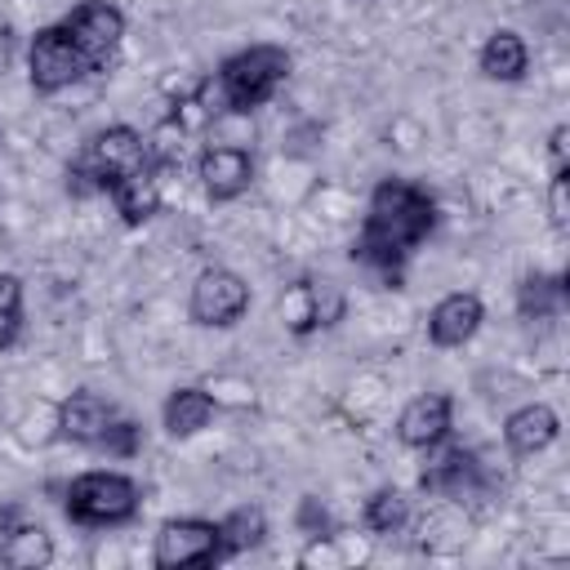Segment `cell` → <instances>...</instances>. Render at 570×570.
<instances>
[{
  "label": "cell",
  "instance_id": "11",
  "mask_svg": "<svg viewBox=\"0 0 570 570\" xmlns=\"http://www.w3.org/2000/svg\"><path fill=\"white\" fill-rule=\"evenodd\" d=\"M454 428V396L450 392H419L414 401H405L401 419H396V436L410 450H436Z\"/></svg>",
  "mask_w": 570,
  "mask_h": 570
},
{
  "label": "cell",
  "instance_id": "12",
  "mask_svg": "<svg viewBox=\"0 0 570 570\" xmlns=\"http://www.w3.org/2000/svg\"><path fill=\"white\" fill-rule=\"evenodd\" d=\"M441 454L423 468V490L428 494H441V499H463V494H476L481 485H485V468H481V459H476V450H468V445H436Z\"/></svg>",
  "mask_w": 570,
  "mask_h": 570
},
{
  "label": "cell",
  "instance_id": "9",
  "mask_svg": "<svg viewBox=\"0 0 570 570\" xmlns=\"http://www.w3.org/2000/svg\"><path fill=\"white\" fill-rule=\"evenodd\" d=\"M196 178H200V187H205V196L214 205H227V200H236V196L249 191V183H254V156L240 142H209L196 156Z\"/></svg>",
  "mask_w": 570,
  "mask_h": 570
},
{
  "label": "cell",
  "instance_id": "15",
  "mask_svg": "<svg viewBox=\"0 0 570 570\" xmlns=\"http://www.w3.org/2000/svg\"><path fill=\"white\" fill-rule=\"evenodd\" d=\"M557 436H561V419H557V410L543 405V401H530V405H521V410H512V414L503 419V441H508V450L521 454V459L548 450Z\"/></svg>",
  "mask_w": 570,
  "mask_h": 570
},
{
  "label": "cell",
  "instance_id": "13",
  "mask_svg": "<svg viewBox=\"0 0 570 570\" xmlns=\"http://www.w3.org/2000/svg\"><path fill=\"white\" fill-rule=\"evenodd\" d=\"M481 321H485V303L472 289H454V294L432 303V312H428V343L432 347H463V343L476 338Z\"/></svg>",
  "mask_w": 570,
  "mask_h": 570
},
{
  "label": "cell",
  "instance_id": "7",
  "mask_svg": "<svg viewBox=\"0 0 570 570\" xmlns=\"http://www.w3.org/2000/svg\"><path fill=\"white\" fill-rule=\"evenodd\" d=\"M62 31L71 36V45L80 49L89 76L107 71L116 62V49L125 40V13L111 4V0H80L67 18H62Z\"/></svg>",
  "mask_w": 570,
  "mask_h": 570
},
{
  "label": "cell",
  "instance_id": "25",
  "mask_svg": "<svg viewBox=\"0 0 570 570\" xmlns=\"http://www.w3.org/2000/svg\"><path fill=\"white\" fill-rule=\"evenodd\" d=\"M548 214H552V227H557V232L570 227V169H552V183H548Z\"/></svg>",
  "mask_w": 570,
  "mask_h": 570
},
{
  "label": "cell",
  "instance_id": "19",
  "mask_svg": "<svg viewBox=\"0 0 570 570\" xmlns=\"http://www.w3.org/2000/svg\"><path fill=\"white\" fill-rule=\"evenodd\" d=\"M111 205H116L120 223H129V227L156 218L160 214V165H147V169L129 174L120 187H111Z\"/></svg>",
  "mask_w": 570,
  "mask_h": 570
},
{
  "label": "cell",
  "instance_id": "18",
  "mask_svg": "<svg viewBox=\"0 0 570 570\" xmlns=\"http://www.w3.org/2000/svg\"><path fill=\"white\" fill-rule=\"evenodd\" d=\"M4 543H0V561L9 570H45L53 561V539L45 525H31V521H13V512L4 517Z\"/></svg>",
  "mask_w": 570,
  "mask_h": 570
},
{
  "label": "cell",
  "instance_id": "21",
  "mask_svg": "<svg viewBox=\"0 0 570 570\" xmlns=\"http://www.w3.org/2000/svg\"><path fill=\"white\" fill-rule=\"evenodd\" d=\"M566 307V272H530L521 285H517V312L525 321H543V316H557Z\"/></svg>",
  "mask_w": 570,
  "mask_h": 570
},
{
  "label": "cell",
  "instance_id": "17",
  "mask_svg": "<svg viewBox=\"0 0 570 570\" xmlns=\"http://www.w3.org/2000/svg\"><path fill=\"white\" fill-rule=\"evenodd\" d=\"M214 414H218V401L205 387H174L160 405V423L174 441H187V436L205 432L214 423Z\"/></svg>",
  "mask_w": 570,
  "mask_h": 570
},
{
  "label": "cell",
  "instance_id": "4",
  "mask_svg": "<svg viewBox=\"0 0 570 570\" xmlns=\"http://www.w3.org/2000/svg\"><path fill=\"white\" fill-rule=\"evenodd\" d=\"M142 508L138 481L111 468H94L80 472L67 494H62V512L71 525H89V530H111V525H129Z\"/></svg>",
  "mask_w": 570,
  "mask_h": 570
},
{
  "label": "cell",
  "instance_id": "14",
  "mask_svg": "<svg viewBox=\"0 0 570 570\" xmlns=\"http://www.w3.org/2000/svg\"><path fill=\"white\" fill-rule=\"evenodd\" d=\"M116 419V405L102 396V392H89V387H76L58 401V414H53V428L62 441L71 445H98V436L107 432V423Z\"/></svg>",
  "mask_w": 570,
  "mask_h": 570
},
{
  "label": "cell",
  "instance_id": "5",
  "mask_svg": "<svg viewBox=\"0 0 570 570\" xmlns=\"http://www.w3.org/2000/svg\"><path fill=\"white\" fill-rule=\"evenodd\" d=\"M85 76H89V67H85L80 49L71 45V36L62 31V22H49V27H40L31 36V45H27V80H31V89L40 98H53V94L80 85Z\"/></svg>",
  "mask_w": 570,
  "mask_h": 570
},
{
  "label": "cell",
  "instance_id": "27",
  "mask_svg": "<svg viewBox=\"0 0 570 570\" xmlns=\"http://www.w3.org/2000/svg\"><path fill=\"white\" fill-rule=\"evenodd\" d=\"M548 156H552V169H570V125H557L548 134Z\"/></svg>",
  "mask_w": 570,
  "mask_h": 570
},
{
  "label": "cell",
  "instance_id": "22",
  "mask_svg": "<svg viewBox=\"0 0 570 570\" xmlns=\"http://www.w3.org/2000/svg\"><path fill=\"white\" fill-rule=\"evenodd\" d=\"M365 530L370 534H401L410 525V499L396 490V485H379L370 499H365Z\"/></svg>",
  "mask_w": 570,
  "mask_h": 570
},
{
  "label": "cell",
  "instance_id": "24",
  "mask_svg": "<svg viewBox=\"0 0 570 570\" xmlns=\"http://www.w3.org/2000/svg\"><path fill=\"white\" fill-rule=\"evenodd\" d=\"M98 454H107V459H134L138 450H142V428L134 423V419H111L107 423V432L98 436V445H94Z\"/></svg>",
  "mask_w": 570,
  "mask_h": 570
},
{
  "label": "cell",
  "instance_id": "20",
  "mask_svg": "<svg viewBox=\"0 0 570 570\" xmlns=\"http://www.w3.org/2000/svg\"><path fill=\"white\" fill-rule=\"evenodd\" d=\"M263 539H267V512H263L258 503L232 508V512L218 521V552H223V561H227V557H240V552H254Z\"/></svg>",
  "mask_w": 570,
  "mask_h": 570
},
{
  "label": "cell",
  "instance_id": "10",
  "mask_svg": "<svg viewBox=\"0 0 570 570\" xmlns=\"http://www.w3.org/2000/svg\"><path fill=\"white\" fill-rule=\"evenodd\" d=\"M343 316V294L330 285V281H294L285 294H281V321L294 338H307L325 325H334Z\"/></svg>",
  "mask_w": 570,
  "mask_h": 570
},
{
  "label": "cell",
  "instance_id": "8",
  "mask_svg": "<svg viewBox=\"0 0 570 570\" xmlns=\"http://www.w3.org/2000/svg\"><path fill=\"white\" fill-rule=\"evenodd\" d=\"M218 521L209 517H169L156 530L151 566L156 570H187V566H218Z\"/></svg>",
  "mask_w": 570,
  "mask_h": 570
},
{
  "label": "cell",
  "instance_id": "1",
  "mask_svg": "<svg viewBox=\"0 0 570 570\" xmlns=\"http://www.w3.org/2000/svg\"><path fill=\"white\" fill-rule=\"evenodd\" d=\"M432 227H436V196L423 183H414V178L387 174L370 191L361 232H356V240H352L347 254H352V263L370 267L392 289H401L405 263L432 236Z\"/></svg>",
  "mask_w": 570,
  "mask_h": 570
},
{
  "label": "cell",
  "instance_id": "16",
  "mask_svg": "<svg viewBox=\"0 0 570 570\" xmlns=\"http://www.w3.org/2000/svg\"><path fill=\"white\" fill-rule=\"evenodd\" d=\"M476 71L485 80H499V85H517L525 71H530V45L521 40V31L512 27H499L485 36L481 53H476Z\"/></svg>",
  "mask_w": 570,
  "mask_h": 570
},
{
  "label": "cell",
  "instance_id": "26",
  "mask_svg": "<svg viewBox=\"0 0 570 570\" xmlns=\"http://www.w3.org/2000/svg\"><path fill=\"white\" fill-rule=\"evenodd\" d=\"M298 530H303V534H312V539L330 534V512L321 508V499H312V494H307V499L298 503Z\"/></svg>",
  "mask_w": 570,
  "mask_h": 570
},
{
  "label": "cell",
  "instance_id": "23",
  "mask_svg": "<svg viewBox=\"0 0 570 570\" xmlns=\"http://www.w3.org/2000/svg\"><path fill=\"white\" fill-rule=\"evenodd\" d=\"M22 334V276L0 272V352H9Z\"/></svg>",
  "mask_w": 570,
  "mask_h": 570
},
{
  "label": "cell",
  "instance_id": "6",
  "mask_svg": "<svg viewBox=\"0 0 570 570\" xmlns=\"http://www.w3.org/2000/svg\"><path fill=\"white\" fill-rule=\"evenodd\" d=\"M249 303H254V294H249V285H245L240 272H232V267H205L191 281L187 316L200 330H232V325H240V316L249 312Z\"/></svg>",
  "mask_w": 570,
  "mask_h": 570
},
{
  "label": "cell",
  "instance_id": "3",
  "mask_svg": "<svg viewBox=\"0 0 570 570\" xmlns=\"http://www.w3.org/2000/svg\"><path fill=\"white\" fill-rule=\"evenodd\" d=\"M156 165L151 142L134 125H107L85 138V147L67 165V191L71 196H111L129 174Z\"/></svg>",
  "mask_w": 570,
  "mask_h": 570
},
{
  "label": "cell",
  "instance_id": "2",
  "mask_svg": "<svg viewBox=\"0 0 570 570\" xmlns=\"http://www.w3.org/2000/svg\"><path fill=\"white\" fill-rule=\"evenodd\" d=\"M289 71H294V53L285 45L263 40V45H245V49L227 53L218 62V71L196 85V94L209 107V116L214 111L245 116V111H258L263 102H272L276 89L289 80Z\"/></svg>",
  "mask_w": 570,
  "mask_h": 570
}]
</instances>
